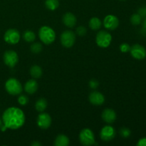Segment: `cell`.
<instances>
[{"instance_id":"obj_1","label":"cell","mask_w":146,"mask_h":146,"mask_svg":"<svg viewBox=\"0 0 146 146\" xmlns=\"http://www.w3.org/2000/svg\"><path fill=\"white\" fill-rule=\"evenodd\" d=\"M2 121L7 128L17 130L21 128L25 123V115L20 108L11 107L4 112Z\"/></svg>"},{"instance_id":"obj_2","label":"cell","mask_w":146,"mask_h":146,"mask_svg":"<svg viewBox=\"0 0 146 146\" xmlns=\"http://www.w3.org/2000/svg\"><path fill=\"white\" fill-rule=\"evenodd\" d=\"M38 36L41 41L47 45L52 44L56 38V34L54 31L47 26H44L40 28L38 31Z\"/></svg>"},{"instance_id":"obj_3","label":"cell","mask_w":146,"mask_h":146,"mask_svg":"<svg viewBox=\"0 0 146 146\" xmlns=\"http://www.w3.org/2000/svg\"><path fill=\"white\" fill-rule=\"evenodd\" d=\"M5 88L7 92L12 96L19 95L22 91V86L19 81L16 78H11L7 81Z\"/></svg>"},{"instance_id":"obj_4","label":"cell","mask_w":146,"mask_h":146,"mask_svg":"<svg viewBox=\"0 0 146 146\" xmlns=\"http://www.w3.org/2000/svg\"><path fill=\"white\" fill-rule=\"evenodd\" d=\"M79 140L81 144L86 146L92 145L95 144V137L94 133L89 128H84L81 131Z\"/></svg>"},{"instance_id":"obj_5","label":"cell","mask_w":146,"mask_h":146,"mask_svg":"<svg viewBox=\"0 0 146 146\" xmlns=\"http://www.w3.org/2000/svg\"><path fill=\"white\" fill-rule=\"evenodd\" d=\"M112 41V36L111 34L106 31H101L97 34L96 41L98 46L101 48H106L109 46Z\"/></svg>"},{"instance_id":"obj_6","label":"cell","mask_w":146,"mask_h":146,"mask_svg":"<svg viewBox=\"0 0 146 146\" xmlns=\"http://www.w3.org/2000/svg\"><path fill=\"white\" fill-rule=\"evenodd\" d=\"M76 41V35L73 31H65L61 35V42L64 46L70 48L73 46Z\"/></svg>"},{"instance_id":"obj_7","label":"cell","mask_w":146,"mask_h":146,"mask_svg":"<svg viewBox=\"0 0 146 146\" xmlns=\"http://www.w3.org/2000/svg\"><path fill=\"white\" fill-rule=\"evenodd\" d=\"M20 33L15 29H10L4 34V41L9 44H16L20 40Z\"/></svg>"},{"instance_id":"obj_8","label":"cell","mask_w":146,"mask_h":146,"mask_svg":"<svg viewBox=\"0 0 146 146\" xmlns=\"http://www.w3.org/2000/svg\"><path fill=\"white\" fill-rule=\"evenodd\" d=\"M3 58H4V61L6 65L11 68L15 66L19 61V57L17 53L11 50L7 51L4 53Z\"/></svg>"},{"instance_id":"obj_9","label":"cell","mask_w":146,"mask_h":146,"mask_svg":"<svg viewBox=\"0 0 146 146\" xmlns=\"http://www.w3.org/2000/svg\"><path fill=\"white\" fill-rule=\"evenodd\" d=\"M115 134H116V132L113 127L111 125H106L101 129L100 136L103 141L108 142L113 139L114 137L115 136Z\"/></svg>"},{"instance_id":"obj_10","label":"cell","mask_w":146,"mask_h":146,"mask_svg":"<svg viewBox=\"0 0 146 146\" xmlns=\"http://www.w3.org/2000/svg\"><path fill=\"white\" fill-rule=\"evenodd\" d=\"M131 54L134 58L138 60H142L146 57V49L143 46L139 44H135L131 47Z\"/></svg>"},{"instance_id":"obj_11","label":"cell","mask_w":146,"mask_h":146,"mask_svg":"<svg viewBox=\"0 0 146 146\" xmlns=\"http://www.w3.org/2000/svg\"><path fill=\"white\" fill-rule=\"evenodd\" d=\"M51 124V118L46 113H41L37 117V125L41 129H47Z\"/></svg>"},{"instance_id":"obj_12","label":"cell","mask_w":146,"mask_h":146,"mask_svg":"<svg viewBox=\"0 0 146 146\" xmlns=\"http://www.w3.org/2000/svg\"><path fill=\"white\" fill-rule=\"evenodd\" d=\"M104 25L105 28L109 30H114L119 25V20L118 17L114 15H108L104 20Z\"/></svg>"},{"instance_id":"obj_13","label":"cell","mask_w":146,"mask_h":146,"mask_svg":"<svg viewBox=\"0 0 146 146\" xmlns=\"http://www.w3.org/2000/svg\"><path fill=\"white\" fill-rule=\"evenodd\" d=\"M89 101L93 104L96 106L102 105L105 101V97L101 93L98 91H93L89 94L88 97Z\"/></svg>"},{"instance_id":"obj_14","label":"cell","mask_w":146,"mask_h":146,"mask_svg":"<svg viewBox=\"0 0 146 146\" xmlns=\"http://www.w3.org/2000/svg\"><path fill=\"white\" fill-rule=\"evenodd\" d=\"M102 118L105 122L108 123H112L116 119V113L113 109L106 108L103 111Z\"/></svg>"},{"instance_id":"obj_15","label":"cell","mask_w":146,"mask_h":146,"mask_svg":"<svg viewBox=\"0 0 146 146\" xmlns=\"http://www.w3.org/2000/svg\"><path fill=\"white\" fill-rule=\"evenodd\" d=\"M63 22L66 27L73 28L76 24V18L72 13H66L63 17Z\"/></svg>"},{"instance_id":"obj_16","label":"cell","mask_w":146,"mask_h":146,"mask_svg":"<svg viewBox=\"0 0 146 146\" xmlns=\"http://www.w3.org/2000/svg\"><path fill=\"white\" fill-rule=\"evenodd\" d=\"M38 89V84L34 79H31L27 81L24 86V90L29 94H33Z\"/></svg>"},{"instance_id":"obj_17","label":"cell","mask_w":146,"mask_h":146,"mask_svg":"<svg viewBox=\"0 0 146 146\" xmlns=\"http://www.w3.org/2000/svg\"><path fill=\"white\" fill-rule=\"evenodd\" d=\"M69 145V139L65 135H58L54 141L56 146H68Z\"/></svg>"},{"instance_id":"obj_18","label":"cell","mask_w":146,"mask_h":146,"mask_svg":"<svg viewBox=\"0 0 146 146\" xmlns=\"http://www.w3.org/2000/svg\"><path fill=\"white\" fill-rule=\"evenodd\" d=\"M30 74L34 78H39L42 76V69L38 65L32 66L30 68Z\"/></svg>"},{"instance_id":"obj_19","label":"cell","mask_w":146,"mask_h":146,"mask_svg":"<svg viewBox=\"0 0 146 146\" xmlns=\"http://www.w3.org/2000/svg\"><path fill=\"white\" fill-rule=\"evenodd\" d=\"M35 107L36 111H38V112H43V111H44L47 107L46 100L44 99V98H39L36 102Z\"/></svg>"},{"instance_id":"obj_20","label":"cell","mask_w":146,"mask_h":146,"mask_svg":"<svg viewBox=\"0 0 146 146\" xmlns=\"http://www.w3.org/2000/svg\"><path fill=\"white\" fill-rule=\"evenodd\" d=\"M102 23L100 19L97 17H93L89 21V27L93 30H98L101 28Z\"/></svg>"},{"instance_id":"obj_21","label":"cell","mask_w":146,"mask_h":146,"mask_svg":"<svg viewBox=\"0 0 146 146\" xmlns=\"http://www.w3.org/2000/svg\"><path fill=\"white\" fill-rule=\"evenodd\" d=\"M45 5L48 9L51 10V11H54L59 6V1L58 0H46Z\"/></svg>"},{"instance_id":"obj_22","label":"cell","mask_w":146,"mask_h":146,"mask_svg":"<svg viewBox=\"0 0 146 146\" xmlns=\"http://www.w3.org/2000/svg\"><path fill=\"white\" fill-rule=\"evenodd\" d=\"M23 38L27 42H33L35 40L36 35L32 31L28 30V31H24L23 34Z\"/></svg>"},{"instance_id":"obj_23","label":"cell","mask_w":146,"mask_h":146,"mask_svg":"<svg viewBox=\"0 0 146 146\" xmlns=\"http://www.w3.org/2000/svg\"><path fill=\"white\" fill-rule=\"evenodd\" d=\"M31 51L34 54H38L42 51V45L40 43H34L31 45Z\"/></svg>"},{"instance_id":"obj_24","label":"cell","mask_w":146,"mask_h":146,"mask_svg":"<svg viewBox=\"0 0 146 146\" xmlns=\"http://www.w3.org/2000/svg\"><path fill=\"white\" fill-rule=\"evenodd\" d=\"M141 19H142V17L139 14H134L131 17V22L133 25H138L141 23Z\"/></svg>"},{"instance_id":"obj_25","label":"cell","mask_w":146,"mask_h":146,"mask_svg":"<svg viewBox=\"0 0 146 146\" xmlns=\"http://www.w3.org/2000/svg\"><path fill=\"white\" fill-rule=\"evenodd\" d=\"M131 132L129 128H122L120 130V135L123 138H128L131 135Z\"/></svg>"},{"instance_id":"obj_26","label":"cell","mask_w":146,"mask_h":146,"mask_svg":"<svg viewBox=\"0 0 146 146\" xmlns=\"http://www.w3.org/2000/svg\"><path fill=\"white\" fill-rule=\"evenodd\" d=\"M18 102L21 106L27 105L29 102L28 97L24 95H20L18 98Z\"/></svg>"},{"instance_id":"obj_27","label":"cell","mask_w":146,"mask_h":146,"mask_svg":"<svg viewBox=\"0 0 146 146\" xmlns=\"http://www.w3.org/2000/svg\"><path fill=\"white\" fill-rule=\"evenodd\" d=\"M120 50L123 53L128 52L131 50V46H130L129 44H126V43H123V44H121L120 45Z\"/></svg>"},{"instance_id":"obj_28","label":"cell","mask_w":146,"mask_h":146,"mask_svg":"<svg viewBox=\"0 0 146 146\" xmlns=\"http://www.w3.org/2000/svg\"><path fill=\"white\" fill-rule=\"evenodd\" d=\"M86 29L84 27H83V26H80V27H77L76 29V34L78 36H81L85 35L86 34Z\"/></svg>"},{"instance_id":"obj_29","label":"cell","mask_w":146,"mask_h":146,"mask_svg":"<svg viewBox=\"0 0 146 146\" xmlns=\"http://www.w3.org/2000/svg\"><path fill=\"white\" fill-rule=\"evenodd\" d=\"M98 86H99V83L97 80L92 79L89 81V86L92 89H96V88H98Z\"/></svg>"},{"instance_id":"obj_30","label":"cell","mask_w":146,"mask_h":146,"mask_svg":"<svg viewBox=\"0 0 146 146\" xmlns=\"http://www.w3.org/2000/svg\"><path fill=\"white\" fill-rule=\"evenodd\" d=\"M138 14L141 17H146V7H142L138 9Z\"/></svg>"},{"instance_id":"obj_31","label":"cell","mask_w":146,"mask_h":146,"mask_svg":"<svg viewBox=\"0 0 146 146\" xmlns=\"http://www.w3.org/2000/svg\"><path fill=\"white\" fill-rule=\"evenodd\" d=\"M138 146H146V138H143L139 140L137 143Z\"/></svg>"},{"instance_id":"obj_32","label":"cell","mask_w":146,"mask_h":146,"mask_svg":"<svg viewBox=\"0 0 146 146\" xmlns=\"http://www.w3.org/2000/svg\"><path fill=\"white\" fill-rule=\"evenodd\" d=\"M31 145H33V146H39V145H41V144L40 143L37 142V141H34V142H33L32 143H31Z\"/></svg>"},{"instance_id":"obj_33","label":"cell","mask_w":146,"mask_h":146,"mask_svg":"<svg viewBox=\"0 0 146 146\" xmlns=\"http://www.w3.org/2000/svg\"><path fill=\"white\" fill-rule=\"evenodd\" d=\"M143 28L146 30V18L144 19L143 22Z\"/></svg>"},{"instance_id":"obj_34","label":"cell","mask_w":146,"mask_h":146,"mask_svg":"<svg viewBox=\"0 0 146 146\" xmlns=\"http://www.w3.org/2000/svg\"><path fill=\"white\" fill-rule=\"evenodd\" d=\"M1 125H2V121H1V120L0 119V128H1Z\"/></svg>"},{"instance_id":"obj_35","label":"cell","mask_w":146,"mask_h":146,"mask_svg":"<svg viewBox=\"0 0 146 146\" xmlns=\"http://www.w3.org/2000/svg\"><path fill=\"white\" fill-rule=\"evenodd\" d=\"M121 1H125V0H121Z\"/></svg>"}]
</instances>
